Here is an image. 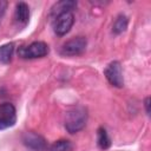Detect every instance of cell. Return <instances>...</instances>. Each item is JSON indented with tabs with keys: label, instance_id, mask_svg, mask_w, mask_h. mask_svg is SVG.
Masks as SVG:
<instances>
[{
	"label": "cell",
	"instance_id": "1",
	"mask_svg": "<svg viewBox=\"0 0 151 151\" xmlns=\"http://www.w3.org/2000/svg\"><path fill=\"white\" fill-rule=\"evenodd\" d=\"M87 122V112L83 106H77L66 112L65 116V129L70 133H77L81 131Z\"/></svg>",
	"mask_w": 151,
	"mask_h": 151
},
{
	"label": "cell",
	"instance_id": "2",
	"mask_svg": "<svg viewBox=\"0 0 151 151\" xmlns=\"http://www.w3.org/2000/svg\"><path fill=\"white\" fill-rule=\"evenodd\" d=\"M50 53V47L44 41H33L27 46L18 50V55L21 59H37L46 57Z\"/></svg>",
	"mask_w": 151,
	"mask_h": 151
},
{
	"label": "cell",
	"instance_id": "3",
	"mask_svg": "<svg viewBox=\"0 0 151 151\" xmlns=\"http://www.w3.org/2000/svg\"><path fill=\"white\" fill-rule=\"evenodd\" d=\"M87 46V40L85 37H76L66 41L60 47V54L63 57H77L85 52Z\"/></svg>",
	"mask_w": 151,
	"mask_h": 151
},
{
	"label": "cell",
	"instance_id": "4",
	"mask_svg": "<svg viewBox=\"0 0 151 151\" xmlns=\"http://www.w3.org/2000/svg\"><path fill=\"white\" fill-rule=\"evenodd\" d=\"M73 24H74L73 13L72 12H66V13H63V14H60L57 18L53 19L52 27H53V31L57 35L64 37L65 34H67L71 31Z\"/></svg>",
	"mask_w": 151,
	"mask_h": 151
},
{
	"label": "cell",
	"instance_id": "5",
	"mask_svg": "<svg viewBox=\"0 0 151 151\" xmlns=\"http://www.w3.org/2000/svg\"><path fill=\"white\" fill-rule=\"evenodd\" d=\"M104 76L112 86L118 87V88H122L124 86V77H123L122 65L119 61H117V60L111 61L105 67Z\"/></svg>",
	"mask_w": 151,
	"mask_h": 151
},
{
	"label": "cell",
	"instance_id": "6",
	"mask_svg": "<svg viewBox=\"0 0 151 151\" xmlns=\"http://www.w3.org/2000/svg\"><path fill=\"white\" fill-rule=\"evenodd\" d=\"M17 122V111L13 104H0V130L12 127Z\"/></svg>",
	"mask_w": 151,
	"mask_h": 151
},
{
	"label": "cell",
	"instance_id": "7",
	"mask_svg": "<svg viewBox=\"0 0 151 151\" xmlns=\"http://www.w3.org/2000/svg\"><path fill=\"white\" fill-rule=\"evenodd\" d=\"M22 143L27 147L35 150V151H41V150H45L47 147V143H46L45 138L42 136H40L39 133L33 132V131L25 132L22 134Z\"/></svg>",
	"mask_w": 151,
	"mask_h": 151
},
{
	"label": "cell",
	"instance_id": "8",
	"mask_svg": "<svg viewBox=\"0 0 151 151\" xmlns=\"http://www.w3.org/2000/svg\"><path fill=\"white\" fill-rule=\"evenodd\" d=\"M14 24L19 29H22L27 26L29 21V7L26 2L20 1L15 5L14 9Z\"/></svg>",
	"mask_w": 151,
	"mask_h": 151
},
{
	"label": "cell",
	"instance_id": "9",
	"mask_svg": "<svg viewBox=\"0 0 151 151\" xmlns=\"http://www.w3.org/2000/svg\"><path fill=\"white\" fill-rule=\"evenodd\" d=\"M77 7V1L73 0H63V1H58L55 2L50 12V18H52V20L54 18H57L58 15L66 13V12H72L74 8Z\"/></svg>",
	"mask_w": 151,
	"mask_h": 151
},
{
	"label": "cell",
	"instance_id": "10",
	"mask_svg": "<svg viewBox=\"0 0 151 151\" xmlns=\"http://www.w3.org/2000/svg\"><path fill=\"white\" fill-rule=\"evenodd\" d=\"M14 54V42H7L0 46V64L7 65L12 61Z\"/></svg>",
	"mask_w": 151,
	"mask_h": 151
},
{
	"label": "cell",
	"instance_id": "11",
	"mask_svg": "<svg viewBox=\"0 0 151 151\" xmlns=\"http://www.w3.org/2000/svg\"><path fill=\"white\" fill-rule=\"evenodd\" d=\"M127 25H129V19H127V17L124 15V14H119V15L116 18V20H114V22H113V25H112V33L116 34V35L122 34L123 32L126 31Z\"/></svg>",
	"mask_w": 151,
	"mask_h": 151
},
{
	"label": "cell",
	"instance_id": "12",
	"mask_svg": "<svg viewBox=\"0 0 151 151\" xmlns=\"http://www.w3.org/2000/svg\"><path fill=\"white\" fill-rule=\"evenodd\" d=\"M97 144L101 150H107L111 146V139L109 137V133L106 129L103 126H100L97 130Z\"/></svg>",
	"mask_w": 151,
	"mask_h": 151
},
{
	"label": "cell",
	"instance_id": "13",
	"mask_svg": "<svg viewBox=\"0 0 151 151\" xmlns=\"http://www.w3.org/2000/svg\"><path fill=\"white\" fill-rule=\"evenodd\" d=\"M72 150H73L72 143L67 139L55 140L48 149V151H72Z\"/></svg>",
	"mask_w": 151,
	"mask_h": 151
},
{
	"label": "cell",
	"instance_id": "14",
	"mask_svg": "<svg viewBox=\"0 0 151 151\" xmlns=\"http://www.w3.org/2000/svg\"><path fill=\"white\" fill-rule=\"evenodd\" d=\"M7 6H8V2H7V1L0 0V20H1V18L4 17V14H5L6 9H7Z\"/></svg>",
	"mask_w": 151,
	"mask_h": 151
},
{
	"label": "cell",
	"instance_id": "15",
	"mask_svg": "<svg viewBox=\"0 0 151 151\" xmlns=\"http://www.w3.org/2000/svg\"><path fill=\"white\" fill-rule=\"evenodd\" d=\"M144 106H145V111L147 114H150V98L146 97L145 100H144Z\"/></svg>",
	"mask_w": 151,
	"mask_h": 151
}]
</instances>
